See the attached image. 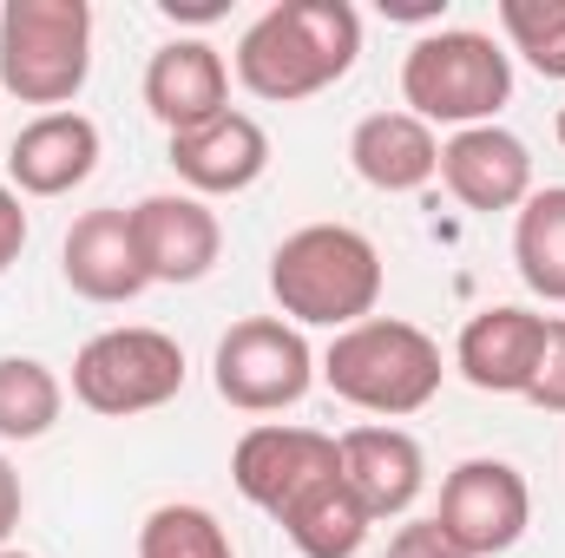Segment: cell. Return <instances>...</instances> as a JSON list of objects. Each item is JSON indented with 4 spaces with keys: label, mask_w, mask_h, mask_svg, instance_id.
<instances>
[{
    "label": "cell",
    "mask_w": 565,
    "mask_h": 558,
    "mask_svg": "<svg viewBox=\"0 0 565 558\" xmlns=\"http://www.w3.org/2000/svg\"><path fill=\"white\" fill-rule=\"evenodd\" d=\"M211 382H217V395L237 415H282V408H296L309 395L316 355H309V342H302L296 322L250 315V322H231V335L217 342Z\"/></svg>",
    "instance_id": "obj_7"
},
{
    "label": "cell",
    "mask_w": 565,
    "mask_h": 558,
    "mask_svg": "<svg viewBox=\"0 0 565 558\" xmlns=\"http://www.w3.org/2000/svg\"><path fill=\"white\" fill-rule=\"evenodd\" d=\"M402 99L422 126H493V112L513 99V60L493 33L473 26H434L402 60Z\"/></svg>",
    "instance_id": "obj_4"
},
{
    "label": "cell",
    "mask_w": 565,
    "mask_h": 558,
    "mask_svg": "<svg viewBox=\"0 0 565 558\" xmlns=\"http://www.w3.org/2000/svg\"><path fill=\"white\" fill-rule=\"evenodd\" d=\"M20 250H26V211H20V191L0 184V277L20 264Z\"/></svg>",
    "instance_id": "obj_26"
},
{
    "label": "cell",
    "mask_w": 565,
    "mask_h": 558,
    "mask_svg": "<svg viewBox=\"0 0 565 558\" xmlns=\"http://www.w3.org/2000/svg\"><path fill=\"white\" fill-rule=\"evenodd\" d=\"M20 506H26L20 473H13V460L0 453V546H7V539H13V526H20Z\"/></svg>",
    "instance_id": "obj_27"
},
{
    "label": "cell",
    "mask_w": 565,
    "mask_h": 558,
    "mask_svg": "<svg viewBox=\"0 0 565 558\" xmlns=\"http://www.w3.org/2000/svg\"><path fill=\"white\" fill-rule=\"evenodd\" d=\"M0 558H33V552H13V546H0Z\"/></svg>",
    "instance_id": "obj_29"
},
{
    "label": "cell",
    "mask_w": 565,
    "mask_h": 558,
    "mask_svg": "<svg viewBox=\"0 0 565 558\" xmlns=\"http://www.w3.org/2000/svg\"><path fill=\"white\" fill-rule=\"evenodd\" d=\"M66 408L60 375L40 355H0V440H40Z\"/></svg>",
    "instance_id": "obj_21"
},
{
    "label": "cell",
    "mask_w": 565,
    "mask_h": 558,
    "mask_svg": "<svg viewBox=\"0 0 565 558\" xmlns=\"http://www.w3.org/2000/svg\"><path fill=\"white\" fill-rule=\"evenodd\" d=\"M93 73V7L86 0H7L0 7V86L20 106L66 112Z\"/></svg>",
    "instance_id": "obj_5"
},
{
    "label": "cell",
    "mask_w": 565,
    "mask_h": 558,
    "mask_svg": "<svg viewBox=\"0 0 565 558\" xmlns=\"http://www.w3.org/2000/svg\"><path fill=\"white\" fill-rule=\"evenodd\" d=\"M526 401L546 408V415H565V315L546 322V355H540V375H533Z\"/></svg>",
    "instance_id": "obj_24"
},
{
    "label": "cell",
    "mask_w": 565,
    "mask_h": 558,
    "mask_svg": "<svg viewBox=\"0 0 565 558\" xmlns=\"http://www.w3.org/2000/svg\"><path fill=\"white\" fill-rule=\"evenodd\" d=\"M559 144H565V106H559Z\"/></svg>",
    "instance_id": "obj_30"
},
{
    "label": "cell",
    "mask_w": 565,
    "mask_h": 558,
    "mask_svg": "<svg viewBox=\"0 0 565 558\" xmlns=\"http://www.w3.org/2000/svg\"><path fill=\"white\" fill-rule=\"evenodd\" d=\"M355 53H362V13L349 0H282L244 26L237 79L270 106H296L349 79Z\"/></svg>",
    "instance_id": "obj_1"
},
{
    "label": "cell",
    "mask_w": 565,
    "mask_h": 558,
    "mask_svg": "<svg viewBox=\"0 0 565 558\" xmlns=\"http://www.w3.org/2000/svg\"><path fill=\"white\" fill-rule=\"evenodd\" d=\"M434 526L460 546L467 558H493L513 552L533 526V493H526V473L513 460H460L447 480H440V513Z\"/></svg>",
    "instance_id": "obj_8"
},
{
    "label": "cell",
    "mask_w": 565,
    "mask_h": 558,
    "mask_svg": "<svg viewBox=\"0 0 565 558\" xmlns=\"http://www.w3.org/2000/svg\"><path fill=\"white\" fill-rule=\"evenodd\" d=\"M316 375L329 382L335 401L362 408V415H382V420H402V415H422L427 401L440 395V342L402 322V315H369L355 329H342Z\"/></svg>",
    "instance_id": "obj_3"
},
{
    "label": "cell",
    "mask_w": 565,
    "mask_h": 558,
    "mask_svg": "<svg viewBox=\"0 0 565 558\" xmlns=\"http://www.w3.org/2000/svg\"><path fill=\"white\" fill-rule=\"evenodd\" d=\"M139 558H237V546H231V533L217 526L211 506L171 500V506H151L145 513Z\"/></svg>",
    "instance_id": "obj_22"
},
{
    "label": "cell",
    "mask_w": 565,
    "mask_h": 558,
    "mask_svg": "<svg viewBox=\"0 0 565 558\" xmlns=\"http://www.w3.org/2000/svg\"><path fill=\"white\" fill-rule=\"evenodd\" d=\"M513 264L533 296L565 302V184H546L520 204V224H513Z\"/></svg>",
    "instance_id": "obj_20"
},
{
    "label": "cell",
    "mask_w": 565,
    "mask_h": 558,
    "mask_svg": "<svg viewBox=\"0 0 565 558\" xmlns=\"http://www.w3.org/2000/svg\"><path fill=\"white\" fill-rule=\"evenodd\" d=\"M440 184L467 211H520L533 197V151L507 126H467L440 144Z\"/></svg>",
    "instance_id": "obj_14"
},
{
    "label": "cell",
    "mask_w": 565,
    "mask_h": 558,
    "mask_svg": "<svg viewBox=\"0 0 565 558\" xmlns=\"http://www.w3.org/2000/svg\"><path fill=\"white\" fill-rule=\"evenodd\" d=\"M171 171L191 184V197H237L270 171V132L250 112H224L171 139Z\"/></svg>",
    "instance_id": "obj_16"
},
{
    "label": "cell",
    "mask_w": 565,
    "mask_h": 558,
    "mask_svg": "<svg viewBox=\"0 0 565 558\" xmlns=\"http://www.w3.org/2000/svg\"><path fill=\"white\" fill-rule=\"evenodd\" d=\"M184 388V348L164 329H99L79 355H73V401L106 420L151 415L164 401H178Z\"/></svg>",
    "instance_id": "obj_6"
},
{
    "label": "cell",
    "mask_w": 565,
    "mask_h": 558,
    "mask_svg": "<svg viewBox=\"0 0 565 558\" xmlns=\"http://www.w3.org/2000/svg\"><path fill=\"white\" fill-rule=\"evenodd\" d=\"M335 466H342L335 433H316V427H277V420L250 427V433L237 440V453H231V480H237V493H244L257 513H270V519H277L302 486H316V480L335 473Z\"/></svg>",
    "instance_id": "obj_10"
},
{
    "label": "cell",
    "mask_w": 565,
    "mask_h": 558,
    "mask_svg": "<svg viewBox=\"0 0 565 558\" xmlns=\"http://www.w3.org/2000/svg\"><path fill=\"white\" fill-rule=\"evenodd\" d=\"M540 355H546V315H533L520 302L480 309L454 342V368L480 395H526L540 375Z\"/></svg>",
    "instance_id": "obj_12"
},
{
    "label": "cell",
    "mask_w": 565,
    "mask_h": 558,
    "mask_svg": "<svg viewBox=\"0 0 565 558\" xmlns=\"http://www.w3.org/2000/svg\"><path fill=\"white\" fill-rule=\"evenodd\" d=\"M500 26L533 73L565 79V0H500Z\"/></svg>",
    "instance_id": "obj_23"
},
{
    "label": "cell",
    "mask_w": 565,
    "mask_h": 558,
    "mask_svg": "<svg viewBox=\"0 0 565 558\" xmlns=\"http://www.w3.org/2000/svg\"><path fill=\"white\" fill-rule=\"evenodd\" d=\"M342 453V480L355 486V500L369 506V519H402L427 486V453L422 440L395 420H375V427H349L335 440Z\"/></svg>",
    "instance_id": "obj_13"
},
{
    "label": "cell",
    "mask_w": 565,
    "mask_h": 558,
    "mask_svg": "<svg viewBox=\"0 0 565 558\" xmlns=\"http://www.w3.org/2000/svg\"><path fill=\"white\" fill-rule=\"evenodd\" d=\"M282 539L296 546L302 558H355L369 546V506L355 500V486L342 480V466L335 473H322L316 486H302L289 506L277 513Z\"/></svg>",
    "instance_id": "obj_19"
},
{
    "label": "cell",
    "mask_w": 565,
    "mask_h": 558,
    "mask_svg": "<svg viewBox=\"0 0 565 558\" xmlns=\"http://www.w3.org/2000/svg\"><path fill=\"white\" fill-rule=\"evenodd\" d=\"M388 558H467L434 519H408L395 539H388Z\"/></svg>",
    "instance_id": "obj_25"
},
{
    "label": "cell",
    "mask_w": 565,
    "mask_h": 558,
    "mask_svg": "<svg viewBox=\"0 0 565 558\" xmlns=\"http://www.w3.org/2000/svg\"><path fill=\"white\" fill-rule=\"evenodd\" d=\"M93 164H99V126L86 112H40L7 151V178L20 197H66L73 184L93 178Z\"/></svg>",
    "instance_id": "obj_17"
},
{
    "label": "cell",
    "mask_w": 565,
    "mask_h": 558,
    "mask_svg": "<svg viewBox=\"0 0 565 558\" xmlns=\"http://www.w3.org/2000/svg\"><path fill=\"white\" fill-rule=\"evenodd\" d=\"M349 164L369 191H422L427 178L440 171V139L434 126H422L415 112H369L355 132H349Z\"/></svg>",
    "instance_id": "obj_18"
},
{
    "label": "cell",
    "mask_w": 565,
    "mask_h": 558,
    "mask_svg": "<svg viewBox=\"0 0 565 558\" xmlns=\"http://www.w3.org/2000/svg\"><path fill=\"white\" fill-rule=\"evenodd\" d=\"M270 296L296 329H355L382 302V250L355 224H302L270 250Z\"/></svg>",
    "instance_id": "obj_2"
},
{
    "label": "cell",
    "mask_w": 565,
    "mask_h": 558,
    "mask_svg": "<svg viewBox=\"0 0 565 558\" xmlns=\"http://www.w3.org/2000/svg\"><path fill=\"white\" fill-rule=\"evenodd\" d=\"M171 20H224V0H158Z\"/></svg>",
    "instance_id": "obj_28"
},
{
    "label": "cell",
    "mask_w": 565,
    "mask_h": 558,
    "mask_svg": "<svg viewBox=\"0 0 565 558\" xmlns=\"http://www.w3.org/2000/svg\"><path fill=\"white\" fill-rule=\"evenodd\" d=\"M145 112L178 139L231 112V66L211 40H164L145 60Z\"/></svg>",
    "instance_id": "obj_11"
},
{
    "label": "cell",
    "mask_w": 565,
    "mask_h": 558,
    "mask_svg": "<svg viewBox=\"0 0 565 558\" xmlns=\"http://www.w3.org/2000/svg\"><path fill=\"white\" fill-rule=\"evenodd\" d=\"M132 244L151 282H204L224 257V224L191 191H151L132 204Z\"/></svg>",
    "instance_id": "obj_9"
},
{
    "label": "cell",
    "mask_w": 565,
    "mask_h": 558,
    "mask_svg": "<svg viewBox=\"0 0 565 558\" xmlns=\"http://www.w3.org/2000/svg\"><path fill=\"white\" fill-rule=\"evenodd\" d=\"M60 270L73 282V296H86V302H132L139 289H151L139 244H132V211L99 204V211L73 217V230L60 244Z\"/></svg>",
    "instance_id": "obj_15"
}]
</instances>
